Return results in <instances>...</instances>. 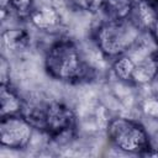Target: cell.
<instances>
[{
  "instance_id": "7",
  "label": "cell",
  "mask_w": 158,
  "mask_h": 158,
  "mask_svg": "<svg viewBox=\"0 0 158 158\" xmlns=\"http://www.w3.org/2000/svg\"><path fill=\"white\" fill-rule=\"evenodd\" d=\"M158 78V67L153 59L152 53L136 60L135 69L131 77V84L146 85Z\"/></svg>"
},
{
  "instance_id": "6",
  "label": "cell",
  "mask_w": 158,
  "mask_h": 158,
  "mask_svg": "<svg viewBox=\"0 0 158 158\" xmlns=\"http://www.w3.org/2000/svg\"><path fill=\"white\" fill-rule=\"evenodd\" d=\"M23 100L9 83L0 85V117L21 115L23 110Z\"/></svg>"
},
{
  "instance_id": "10",
  "label": "cell",
  "mask_w": 158,
  "mask_h": 158,
  "mask_svg": "<svg viewBox=\"0 0 158 158\" xmlns=\"http://www.w3.org/2000/svg\"><path fill=\"white\" fill-rule=\"evenodd\" d=\"M30 35L23 28H7L1 33V46L9 52H20L30 44Z\"/></svg>"
},
{
  "instance_id": "12",
  "label": "cell",
  "mask_w": 158,
  "mask_h": 158,
  "mask_svg": "<svg viewBox=\"0 0 158 158\" xmlns=\"http://www.w3.org/2000/svg\"><path fill=\"white\" fill-rule=\"evenodd\" d=\"M9 10L20 20H30L35 10V0H9Z\"/></svg>"
},
{
  "instance_id": "4",
  "label": "cell",
  "mask_w": 158,
  "mask_h": 158,
  "mask_svg": "<svg viewBox=\"0 0 158 158\" xmlns=\"http://www.w3.org/2000/svg\"><path fill=\"white\" fill-rule=\"evenodd\" d=\"M75 128L77 116L70 106L59 101L44 104L42 132L59 143L69 141L74 136Z\"/></svg>"
},
{
  "instance_id": "14",
  "label": "cell",
  "mask_w": 158,
  "mask_h": 158,
  "mask_svg": "<svg viewBox=\"0 0 158 158\" xmlns=\"http://www.w3.org/2000/svg\"><path fill=\"white\" fill-rule=\"evenodd\" d=\"M148 4H149V6L154 10V12H156V20H154V22L152 23V26H151V28L148 30V32H149V35H151V38L153 40V42L157 44V47H158V0H146Z\"/></svg>"
},
{
  "instance_id": "8",
  "label": "cell",
  "mask_w": 158,
  "mask_h": 158,
  "mask_svg": "<svg viewBox=\"0 0 158 158\" xmlns=\"http://www.w3.org/2000/svg\"><path fill=\"white\" fill-rule=\"evenodd\" d=\"M31 23L41 31H53L60 25V16L52 6L35 7L30 16Z\"/></svg>"
},
{
  "instance_id": "5",
  "label": "cell",
  "mask_w": 158,
  "mask_h": 158,
  "mask_svg": "<svg viewBox=\"0 0 158 158\" xmlns=\"http://www.w3.org/2000/svg\"><path fill=\"white\" fill-rule=\"evenodd\" d=\"M0 144L12 151L25 149L33 135V126L22 115L0 117Z\"/></svg>"
},
{
  "instance_id": "1",
  "label": "cell",
  "mask_w": 158,
  "mask_h": 158,
  "mask_svg": "<svg viewBox=\"0 0 158 158\" xmlns=\"http://www.w3.org/2000/svg\"><path fill=\"white\" fill-rule=\"evenodd\" d=\"M44 69L54 80L68 84L89 81L95 75L94 68L69 38L58 40L49 46L44 56Z\"/></svg>"
},
{
  "instance_id": "15",
  "label": "cell",
  "mask_w": 158,
  "mask_h": 158,
  "mask_svg": "<svg viewBox=\"0 0 158 158\" xmlns=\"http://www.w3.org/2000/svg\"><path fill=\"white\" fill-rule=\"evenodd\" d=\"M144 111L147 112V115L152 116V117H157L158 116V100L156 99H149L144 102Z\"/></svg>"
},
{
  "instance_id": "11",
  "label": "cell",
  "mask_w": 158,
  "mask_h": 158,
  "mask_svg": "<svg viewBox=\"0 0 158 158\" xmlns=\"http://www.w3.org/2000/svg\"><path fill=\"white\" fill-rule=\"evenodd\" d=\"M135 65H136L135 58L130 53H126V54L120 56L116 59H114L112 72L120 81L131 84V77H132V72L135 69Z\"/></svg>"
},
{
  "instance_id": "3",
  "label": "cell",
  "mask_w": 158,
  "mask_h": 158,
  "mask_svg": "<svg viewBox=\"0 0 158 158\" xmlns=\"http://www.w3.org/2000/svg\"><path fill=\"white\" fill-rule=\"evenodd\" d=\"M106 133L110 143L126 153L142 156L153 147L146 127L141 122L128 117H112L107 123Z\"/></svg>"
},
{
  "instance_id": "9",
  "label": "cell",
  "mask_w": 158,
  "mask_h": 158,
  "mask_svg": "<svg viewBox=\"0 0 158 158\" xmlns=\"http://www.w3.org/2000/svg\"><path fill=\"white\" fill-rule=\"evenodd\" d=\"M135 7V0H105L101 12L104 14L105 20H126L132 17Z\"/></svg>"
},
{
  "instance_id": "2",
  "label": "cell",
  "mask_w": 158,
  "mask_h": 158,
  "mask_svg": "<svg viewBox=\"0 0 158 158\" xmlns=\"http://www.w3.org/2000/svg\"><path fill=\"white\" fill-rule=\"evenodd\" d=\"M143 30L132 19L104 20L93 32L94 42L100 53L107 59H116L135 48L142 37Z\"/></svg>"
},
{
  "instance_id": "17",
  "label": "cell",
  "mask_w": 158,
  "mask_h": 158,
  "mask_svg": "<svg viewBox=\"0 0 158 158\" xmlns=\"http://www.w3.org/2000/svg\"><path fill=\"white\" fill-rule=\"evenodd\" d=\"M152 56H153V59H154V62H156V64L158 67V48L154 52H152Z\"/></svg>"
},
{
  "instance_id": "16",
  "label": "cell",
  "mask_w": 158,
  "mask_h": 158,
  "mask_svg": "<svg viewBox=\"0 0 158 158\" xmlns=\"http://www.w3.org/2000/svg\"><path fill=\"white\" fill-rule=\"evenodd\" d=\"M0 68H1V83H9V78H7V68H9V65H7V63H6V60H5V58L2 57L1 58V65H0Z\"/></svg>"
},
{
  "instance_id": "13",
  "label": "cell",
  "mask_w": 158,
  "mask_h": 158,
  "mask_svg": "<svg viewBox=\"0 0 158 158\" xmlns=\"http://www.w3.org/2000/svg\"><path fill=\"white\" fill-rule=\"evenodd\" d=\"M105 0H70V4L77 10L84 12H98L101 11Z\"/></svg>"
}]
</instances>
